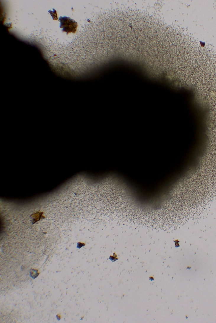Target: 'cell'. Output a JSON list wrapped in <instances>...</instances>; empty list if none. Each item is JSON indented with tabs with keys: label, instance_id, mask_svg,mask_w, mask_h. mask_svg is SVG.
<instances>
[{
	"label": "cell",
	"instance_id": "obj_1",
	"mask_svg": "<svg viewBox=\"0 0 216 323\" xmlns=\"http://www.w3.org/2000/svg\"><path fill=\"white\" fill-rule=\"evenodd\" d=\"M59 21L60 28H62L63 32H66L67 34L75 33L78 27V24L75 21L67 17H61Z\"/></svg>",
	"mask_w": 216,
	"mask_h": 323
},
{
	"label": "cell",
	"instance_id": "obj_2",
	"mask_svg": "<svg viewBox=\"0 0 216 323\" xmlns=\"http://www.w3.org/2000/svg\"><path fill=\"white\" fill-rule=\"evenodd\" d=\"M53 11L50 10L48 11H49V12L50 13L51 16L53 17V19L56 20H58V16H57V11H56V10L54 9H53Z\"/></svg>",
	"mask_w": 216,
	"mask_h": 323
}]
</instances>
